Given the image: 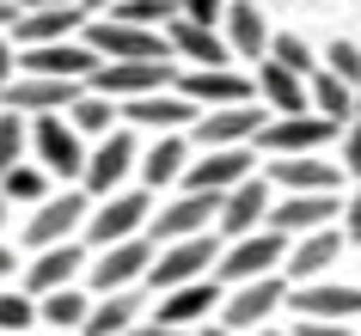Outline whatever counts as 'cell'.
Here are the masks:
<instances>
[{"label":"cell","instance_id":"obj_1","mask_svg":"<svg viewBox=\"0 0 361 336\" xmlns=\"http://www.w3.org/2000/svg\"><path fill=\"white\" fill-rule=\"evenodd\" d=\"M86 49L98 61H171L166 31H141V25H116V19H86Z\"/></svg>","mask_w":361,"mask_h":336},{"label":"cell","instance_id":"obj_2","mask_svg":"<svg viewBox=\"0 0 361 336\" xmlns=\"http://www.w3.org/2000/svg\"><path fill=\"white\" fill-rule=\"evenodd\" d=\"M221 257V239L214 232H196V239H178V244H159L147 263V281L166 294V287H184V281L209 275V263Z\"/></svg>","mask_w":361,"mask_h":336},{"label":"cell","instance_id":"obj_3","mask_svg":"<svg viewBox=\"0 0 361 336\" xmlns=\"http://www.w3.org/2000/svg\"><path fill=\"white\" fill-rule=\"evenodd\" d=\"M171 86V68L166 61H98L92 74H86V92H98V98H147V92H166Z\"/></svg>","mask_w":361,"mask_h":336},{"label":"cell","instance_id":"obj_4","mask_svg":"<svg viewBox=\"0 0 361 336\" xmlns=\"http://www.w3.org/2000/svg\"><path fill=\"white\" fill-rule=\"evenodd\" d=\"M147 214H153L147 189H111V196L98 202V214H86V232H92V244L104 251V244L141 239V226H147Z\"/></svg>","mask_w":361,"mask_h":336},{"label":"cell","instance_id":"obj_5","mask_svg":"<svg viewBox=\"0 0 361 336\" xmlns=\"http://www.w3.org/2000/svg\"><path fill=\"white\" fill-rule=\"evenodd\" d=\"M282 251H288V239L282 232H269V226H257V232H245V239H233V251L227 257H214V269L221 275L214 281H257V275H276V263H282Z\"/></svg>","mask_w":361,"mask_h":336},{"label":"cell","instance_id":"obj_6","mask_svg":"<svg viewBox=\"0 0 361 336\" xmlns=\"http://www.w3.org/2000/svg\"><path fill=\"white\" fill-rule=\"evenodd\" d=\"M86 92V80H43V74H19L6 80V111L13 116H56Z\"/></svg>","mask_w":361,"mask_h":336},{"label":"cell","instance_id":"obj_7","mask_svg":"<svg viewBox=\"0 0 361 336\" xmlns=\"http://www.w3.org/2000/svg\"><path fill=\"white\" fill-rule=\"evenodd\" d=\"M337 129L343 123H331V116H282V123L257 129V147L276 159H300V153H319L324 141H337Z\"/></svg>","mask_w":361,"mask_h":336},{"label":"cell","instance_id":"obj_8","mask_svg":"<svg viewBox=\"0 0 361 336\" xmlns=\"http://www.w3.org/2000/svg\"><path fill=\"white\" fill-rule=\"evenodd\" d=\"M129 171H135V135H129V129H111L92 153H86L80 184H86V196H111V189L123 184Z\"/></svg>","mask_w":361,"mask_h":336},{"label":"cell","instance_id":"obj_9","mask_svg":"<svg viewBox=\"0 0 361 336\" xmlns=\"http://www.w3.org/2000/svg\"><path fill=\"white\" fill-rule=\"evenodd\" d=\"M25 141L37 147V166L43 171H56V178H80V166H86V147H80V135L56 116H37L31 129H25Z\"/></svg>","mask_w":361,"mask_h":336},{"label":"cell","instance_id":"obj_10","mask_svg":"<svg viewBox=\"0 0 361 336\" xmlns=\"http://www.w3.org/2000/svg\"><path fill=\"white\" fill-rule=\"evenodd\" d=\"M282 294H288V281H282V275L239 281V287H233V299H221V330H239V336H245L251 324H264V318L282 306Z\"/></svg>","mask_w":361,"mask_h":336},{"label":"cell","instance_id":"obj_11","mask_svg":"<svg viewBox=\"0 0 361 336\" xmlns=\"http://www.w3.org/2000/svg\"><path fill=\"white\" fill-rule=\"evenodd\" d=\"M86 214H92V208H86V189H61V196H43V208L31 214L25 232H31L37 251H43V244H68L80 226H86Z\"/></svg>","mask_w":361,"mask_h":336},{"label":"cell","instance_id":"obj_12","mask_svg":"<svg viewBox=\"0 0 361 336\" xmlns=\"http://www.w3.org/2000/svg\"><path fill=\"white\" fill-rule=\"evenodd\" d=\"M251 147H209L202 153V166L184 171V184H190V196H227L233 184H245L251 178Z\"/></svg>","mask_w":361,"mask_h":336},{"label":"cell","instance_id":"obj_13","mask_svg":"<svg viewBox=\"0 0 361 336\" xmlns=\"http://www.w3.org/2000/svg\"><path fill=\"white\" fill-rule=\"evenodd\" d=\"M209 312H221V281H214V275H196V281H184V287H166L153 324H166V330H190L196 318H209Z\"/></svg>","mask_w":361,"mask_h":336},{"label":"cell","instance_id":"obj_14","mask_svg":"<svg viewBox=\"0 0 361 336\" xmlns=\"http://www.w3.org/2000/svg\"><path fill=\"white\" fill-rule=\"evenodd\" d=\"M221 214V196H178L171 208L147 214L153 239L147 244H178V239H196V232H209V220Z\"/></svg>","mask_w":361,"mask_h":336},{"label":"cell","instance_id":"obj_15","mask_svg":"<svg viewBox=\"0 0 361 336\" xmlns=\"http://www.w3.org/2000/svg\"><path fill=\"white\" fill-rule=\"evenodd\" d=\"M153 263V244L147 239H123V244H104L92 263V287L98 294H123V287H135V281L147 275Z\"/></svg>","mask_w":361,"mask_h":336},{"label":"cell","instance_id":"obj_16","mask_svg":"<svg viewBox=\"0 0 361 336\" xmlns=\"http://www.w3.org/2000/svg\"><path fill=\"white\" fill-rule=\"evenodd\" d=\"M178 98H190L196 111H202V104H214V111L251 104V74H233V68H190V74L178 80Z\"/></svg>","mask_w":361,"mask_h":336},{"label":"cell","instance_id":"obj_17","mask_svg":"<svg viewBox=\"0 0 361 336\" xmlns=\"http://www.w3.org/2000/svg\"><path fill=\"white\" fill-rule=\"evenodd\" d=\"M282 299H288L300 318H331V324L361 318V281H355V287H337V281H306V287H288Z\"/></svg>","mask_w":361,"mask_h":336},{"label":"cell","instance_id":"obj_18","mask_svg":"<svg viewBox=\"0 0 361 336\" xmlns=\"http://www.w3.org/2000/svg\"><path fill=\"white\" fill-rule=\"evenodd\" d=\"M343 251V232H331V226H319V232H300V244L294 251H282V281L288 287H306V281H319L331 263H337Z\"/></svg>","mask_w":361,"mask_h":336},{"label":"cell","instance_id":"obj_19","mask_svg":"<svg viewBox=\"0 0 361 336\" xmlns=\"http://www.w3.org/2000/svg\"><path fill=\"white\" fill-rule=\"evenodd\" d=\"M331 214H343L337 189H324V196H288L282 208H269V214H264V226H269V232H282V239H300V232L331 226Z\"/></svg>","mask_w":361,"mask_h":336},{"label":"cell","instance_id":"obj_20","mask_svg":"<svg viewBox=\"0 0 361 336\" xmlns=\"http://www.w3.org/2000/svg\"><path fill=\"white\" fill-rule=\"evenodd\" d=\"M19 68L25 74H43V80H86L98 68V56L86 49V43H37V49H25L19 56Z\"/></svg>","mask_w":361,"mask_h":336},{"label":"cell","instance_id":"obj_21","mask_svg":"<svg viewBox=\"0 0 361 336\" xmlns=\"http://www.w3.org/2000/svg\"><path fill=\"white\" fill-rule=\"evenodd\" d=\"M86 25V13L80 6H43V13H19V19L6 25L13 37L6 43H19V49H37V43H68Z\"/></svg>","mask_w":361,"mask_h":336},{"label":"cell","instance_id":"obj_22","mask_svg":"<svg viewBox=\"0 0 361 336\" xmlns=\"http://www.w3.org/2000/svg\"><path fill=\"white\" fill-rule=\"evenodd\" d=\"M264 214H269V184L264 178H245V184H233L227 196H221V232L227 239H245V232H257L264 226Z\"/></svg>","mask_w":361,"mask_h":336},{"label":"cell","instance_id":"obj_23","mask_svg":"<svg viewBox=\"0 0 361 336\" xmlns=\"http://www.w3.org/2000/svg\"><path fill=\"white\" fill-rule=\"evenodd\" d=\"M166 43L171 56H184L190 68H227V43H221V31H209V25H190V19H166Z\"/></svg>","mask_w":361,"mask_h":336},{"label":"cell","instance_id":"obj_24","mask_svg":"<svg viewBox=\"0 0 361 336\" xmlns=\"http://www.w3.org/2000/svg\"><path fill=\"white\" fill-rule=\"evenodd\" d=\"M257 111L251 104H227V111H214V116H196V141L202 147H251L257 141Z\"/></svg>","mask_w":361,"mask_h":336},{"label":"cell","instance_id":"obj_25","mask_svg":"<svg viewBox=\"0 0 361 336\" xmlns=\"http://www.w3.org/2000/svg\"><path fill=\"white\" fill-rule=\"evenodd\" d=\"M80 263H86V251H80L74 239H68V244H43V257L25 269V287H31L37 299H43V294H56V287H74Z\"/></svg>","mask_w":361,"mask_h":336},{"label":"cell","instance_id":"obj_26","mask_svg":"<svg viewBox=\"0 0 361 336\" xmlns=\"http://www.w3.org/2000/svg\"><path fill=\"white\" fill-rule=\"evenodd\" d=\"M221 19H227V56H245V61H257L269 49V19L264 13H257V6H251V0H227V13H221Z\"/></svg>","mask_w":361,"mask_h":336},{"label":"cell","instance_id":"obj_27","mask_svg":"<svg viewBox=\"0 0 361 336\" xmlns=\"http://www.w3.org/2000/svg\"><path fill=\"white\" fill-rule=\"evenodd\" d=\"M116 116H129V123H147V129H159V135H171V129H184V123H196V104L190 98H178V92H147V98H129Z\"/></svg>","mask_w":361,"mask_h":336},{"label":"cell","instance_id":"obj_28","mask_svg":"<svg viewBox=\"0 0 361 336\" xmlns=\"http://www.w3.org/2000/svg\"><path fill=\"white\" fill-rule=\"evenodd\" d=\"M251 92L264 98L276 116H306V80L276 68V61H257V80H251Z\"/></svg>","mask_w":361,"mask_h":336},{"label":"cell","instance_id":"obj_29","mask_svg":"<svg viewBox=\"0 0 361 336\" xmlns=\"http://www.w3.org/2000/svg\"><path fill=\"white\" fill-rule=\"evenodd\" d=\"M269 178H276V184H288L294 196H324V189L343 184V171H337V166H319L312 153H300V159H276V166H269Z\"/></svg>","mask_w":361,"mask_h":336},{"label":"cell","instance_id":"obj_30","mask_svg":"<svg viewBox=\"0 0 361 336\" xmlns=\"http://www.w3.org/2000/svg\"><path fill=\"white\" fill-rule=\"evenodd\" d=\"M135 318H141V299H135L129 287H123V294H104L98 306H86L80 330H86V336H123V330L135 324Z\"/></svg>","mask_w":361,"mask_h":336},{"label":"cell","instance_id":"obj_31","mask_svg":"<svg viewBox=\"0 0 361 336\" xmlns=\"http://www.w3.org/2000/svg\"><path fill=\"white\" fill-rule=\"evenodd\" d=\"M306 98H312V116H331V123H343V116H349V86H343L337 74H324V68H312V74H306Z\"/></svg>","mask_w":361,"mask_h":336},{"label":"cell","instance_id":"obj_32","mask_svg":"<svg viewBox=\"0 0 361 336\" xmlns=\"http://www.w3.org/2000/svg\"><path fill=\"white\" fill-rule=\"evenodd\" d=\"M61 116H68V129H74V135H98V141H104V135H111L116 104H111V98H98V92H80Z\"/></svg>","mask_w":361,"mask_h":336},{"label":"cell","instance_id":"obj_33","mask_svg":"<svg viewBox=\"0 0 361 336\" xmlns=\"http://www.w3.org/2000/svg\"><path fill=\"white\" fill-rule=\"evenodd\" d=\"M178 171H184V141H178V135H159L153 153L141 159V178H147V189H166Z\"/></svg>","mask_w":361,"mask_h":336},{"label":"cell","instance_id":"obj_34","mask_svg":"<svg viewBox=\"0 0 361 336\" xmlns=\"http://www.w3.org/2000/svg\"><path fill=\"white\" fill-rule=\"evenodd\" d=\"M37 318H49L61 336L80 330V318H86V294H80V287H56V294H43V299H37Z\"/></svg>","mask_w":361,"mask_h":336},{"label":"cell","instance_id":"obj_35","mask_svg":"<svg viewBox=\"0 0 361 336\" xmlns=\"http://www.w3.org/2000/svg\"><path fill=\"white\" fill-rule=\"evenodd\" d=\"M43 196H49V171H43V166L0 171V202H43Z\"/></svg>","mask_w":361,"mask_h":336},{"label":"cell","instance_id":"obj_36","mask_svg":"<svg viewBox=\"0 0 361 336\" xmlns=\"http://www.w3.org/2000/svg\"><path fill=\"white\" fill-rule=\"evenodd\" d=\"M104 19H116V25H141V31H153L159 19H178V6L171 0H116Z\"/></svg>","mask_w":361,"mask_h":336},{"label":"cell","instance_id":"obj_37","mask_svg":"<svg viewBox=\"0 0 361 336\" xmlns=\"http://www.w3.org/2000/svg\"><path fill=\"white\" fill-rule=\"evenodd\" d=\"M269 61L276 68H288V74H312L319 61H312V49H306V37H294V31H282V37H269Z\"/></svg>","mask_w":361,"mask_h":336},{"label":"cell","instance_id":"obj_38","mask_svg":"<svg viewBox=\"0 0 361 336\" xmlns=\"http://www.w3.org/2000/svg\"><path fill=\"white\" fill-rule=\"evenodd\" d=\"M31 318H37V299L31 294H13V287L0 294V336H25Z\"/></svg>","mask_w":361,"mask_h":336},{"label":"cell","instance_id":"obj_39","mask_svg":"<svg viewBox=\"0 0 361 336\" xmlns=\"http://www.w3.org/2000/svg\"><path fill=\"white\" fill-rule=\"evenodd\" d=\"M324 74H337L349 92L361 86V49L355 43H331V56H324Z\"/></svg>","mask_w":361,"mask_h":336},{"label":"cell","instance_id":"obj_40","mask_svg":"<svg viewBox=\"0 0 361 336\" xmlns=\"http://www.w3.org/2000/svg\"><path fill=\"white\" fill-rule=\"evenodd\" d=\"M19 153H25V116H0V171H13L19 166Z\"/></svg>","mask_w":361,"mask_h":336},{"label":"cell","instance_id":"obj_41","mask_svg":"<svg viewBox=\"0 0 361 336\" xmlns=\"http://www.w3.org/2000/svg\"><path fill=\"white\" fill-rule=\"evenodd\" d=\"M178 6V19H190V25H209L214 31V19L227 13V0H171Z\"/></svg>","mask_w":361,"mask_h":336},{"label":"cell","instance_id":"obj_42","mask_svg":"<svg viewBox=\"0 0 361 336\" xmlns=\"http://www.w3.org/2000/svg\"><path fill=\"white\" fill-rule=\"evenodd\" d=\"M294 336H361V330H349V324H331V318H306Z\"/></svg>","mask_w":361,"mask_h":336},{"label":"cell","instance_id":"obj_43","mask_svg":"<svg viewBox=\"0 0 361 336\" xmlns=\"http://www.w3.org/2000/svg\"><path fill=\"white\" fill-rule=\"evenodd\" d=\"M343 166H349V178L361 184V123L349 129V141H343Z\"/></svg>","mask_w":361,"mask_h":336},{"label":"cell","instance_id":"obj_44","mask_svg":"<svg viewBox=\"0 0 361 336\" xmlns=\"http://www.w3.org/2000/svg\"><path fill=\"white\" fill-rule=\"evenodd\" d=\"M343 239H355V244H361V189H355V202L343 208Z\"/></svg>","mask_w":361,"mask_h":336},{"label":"cell","instance_id":"obj_45","mask_svg":"<svg viewBox=\"0 0 361 336\" xmlns=\"http://www.w3.org/2000/svg\"><path fill=\"white\" fill-rule=\"evenodd\" d=\"M13 68H19V61H13V43H6V31H0V92H6V80H13Z\"/></svg>","mask_w":361,"mask_h":336},{"label":"cell","instance_id":"obj_46","mask_svg":"<svg viewBox=\"0 0 361 336\" xmlns=\"http://www.w3.org/2000/svg\"><path fill=\"white\" fill-rule=\"evenodd\" d=\"M13 13H43V6H74V0H6Z\"/></svg>","mask_w":361,"mask_h":336},{"label":"cell","instance_id":"obj_47","mask_svg":"<svg viewBox=\"0 0 361 336\" xmlns=\"http://www.w3.org/2000/svg\"><path fill=\"white\" fill-rule=\"evenodd\" d=\"M123 336H190V330H166V324H129Z\"/></svg>","mask_w":361,"mask_h":336},{"label":"cell","instance_id":"obj_48","mask_svg":"<svg viewBox=\"0 0 361 336\" xmlns=\"http://www.w3.org/2000/svg\"><path fill=\"white\" fill-rule=\"evenodd\" d=\"M116 0H80V13H111Z\"/></svg>","mask_w":361,"mask_h":336},{"label":"cell","instance_id":"obj_49","mask_svg":"<svg viewBox=\"0 0 361 336\" xmlns=\"http://www.w3.org/2000/svg\"><path fill=\"white\" fill-rule=\"evenodd\" d=\"M13 275V251H6V244H0V281Z\"/></svg>","mask_w":361,"mask_h":336},{"label":"cell","instance_id":"obj_50","mask_svg":"<svg viewBox=\"0 0 361 336\" xmlns=\"http://www.w3.org/2000/svg\"><path fill=\"white\" fill-rule=\"evenodd\" d=\"M19 19V13H13V6H6V0H0V31H6V25Z\"/></svg>","mask_w":361,"mask_h":336},{"label":"cell","instance_id":"obj_51","mask_svg":"<svg viewBox=\"0 0 361 336\" xmlns=\"http://www.w3.org/2000/svg\"><path fill=\"white\" fill-rule=\"evenodd\" d=\"M202 336H239V330H221V324H209V330H202Z\"/></svg>","mask_w":361,"mask_h":336},{"label":"cell","instance_id":"obj_52","mask_svg":"<svg viewBox=\"0 0 361 336\" xmlns=\"http://www.w3.org/2000/svg\"><path fill=\"white\" fill-rule=\"evenodd\" d=\"M349 111H355V116H361V86H355V98H349Z\"/></svg>","mask_w":361,"mask_h":336},{"label":"cell","instance_id":"obj_53","mask_svg":"<svg viewBox=\"0 0 361 336\" xmlns=\"http://www.w3.org/2000/svg\"><path fill=\"white\" fill-rule=\"evenodd\" d=\"M0 226H6V202H0Z\"/></svg>","mask_w":361,"mask_h":336},{"label":"cell","instance_id":"obj_54","mask_svg":"<svg viewBox=\"0 0 361 336\" xmlns=\"http://www.w3.org/2000/svg\"><path fill=\"white\" fill-rule=\"evenodd\" d=\"M269 336H294V330H269Z\"/></svg>","mask_w":361,"mask_h":336},{"label":"cell","instance_id":"obj_55","mask_svg":"<svg viewBox=\"0 0 361 336\" xmlns=\"http://www.w3.org/2000/svg\"><path fill=\"white\" fill-rule=\"evenodd\" d=\"M25 336H31V330H25Z\"/></svg>","mask_w":361,"mask_h":336}]
</instances>
